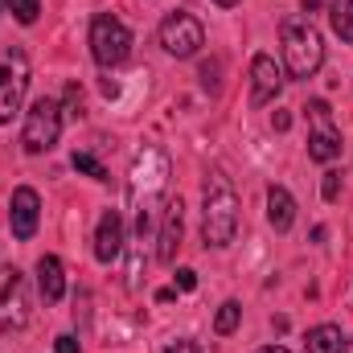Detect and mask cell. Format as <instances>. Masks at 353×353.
I'll list each match as a JSON object with an SVG mask.
<instances>
[{
  "label": "cell",
  "instance_id": "cell-1",
  "mask_svg": "<svg viewBox=\"0 0 353 353\" xmlns=\"http://www.w3.org/2000/svg\"><path fill=\"white\" fill-rule=\"evenodd\" d=\"M201 234L210 247H230L239 234V193L226 173L205 176V201H201Z\"/></svg>",
  "mask_w": 353,
  "mask_h": 353
},
{
  "label": "cell",
  "instance_id": "cell-2",
  "mask_svg": "<svg viewBox=\"0 0 353 353\" xmlns=\"http://www.w3.org/2000/svg\"><path fill=\"white\" fill-rule=\"evenodd\" d=\"M279 37H283L288 74L292 79H312L321 70V62H325V37L312 29V21L308 17H283Z\"/></svg>",
  "mask_w": 353,
  "mask_h": 353
},
{
  "label": "cell",
  "instance_id": "cell-3",
  "mask_svg": "<svg viewBox=\"0 0 353 353\" xmlns=\"http://www.w3.org/2000/svg\"><path fill=\"white\" fill-rule=\"evenodd\" d=\"M58 136H62V103L50 99V94H41V99L29 107V115H25L21 148H25L29 157H41V152H50V148L58 144Z\"/></svg>",
  "mask_w": 353,
  "mask_h": 353
},
{
  "label": "cell",
  "instance_id": "cell-4",
  "mask_svg": "<svg viewBox=\"0 0 353 353\" xmlns=\"http://www.w3.org/2000/svg\"><path fill=\"white\" fill-rule=\"evenodd\" d=\"M90 54H94V62L103 70L123 66L128 54H132V29L119 17H111V12H99L90 21Z\"/></svg>",
  "mask_w": 353,
  "mask_h": 353
},
{
  "label": "cell",
  "instance_id": "cell-5",
  "mask_svg": "<svg viewBox=\"0 0 353 353\" xmlns=\"http://www.w3.org/2000/svg\"><path fill=\"white\" fill-rule=\"evenodd\" d=\"M29 90V58L21 46H4L0 50V123H8Z\"/></svg>",
  "mask_w": 353,
  "mask_h": 353
},
{
  "label": "cell",
  "instance_id": "cell-6",
  "mask_svg": "<svg viewBox=\"0 0 353 353\" xmlns=\"http://www.w3.org/2000/svg\"><path fill=\"white\" fill-rule=\"evenodd\" d=\"M304 111H308V123H312V132H308V157L316 165H333L341 157V128L333 123L329 103L325 99H312Z\"/></svg>",
  "mask_w": 353,
  "mask_h": 353
},
{
  "label": "cell",
  "instance_id": "cell-7",
  "mask_svg": "<svg viewBox=\"0 0 353 353\" xmlns=\"http://www.w3.org/2000/svg\"><path fill=\"white\" fill-rule=\"evenodd\" d=\"M161 46L173 58H193L205 46V29H201V21L193 12H169L161 21Z\"/></svg>",
  "mask_w": 353,
  "mask_h": 353
},
{
  "label": "cell",
  "instance_id": "cell-8",
  "mask_svg": "<svg viewBox=\"0 0 353 353\" xmlns=\"http://www.w3.org/2000/svg\"><path fill=\"white\" fill-rule=\"evenodd\" d=\"M29 321V300H25V275L17 267H0V329H21Z\"/></svg>",
  "mask_w": 353,
  "mask_h": 353
},
{
  "label": "cell",
  "instance_id": "cell-9",
  "mask_svg": "<svg viewBox=\"0 0 353 353\" xmlns=\"http://www.w3.org/2000/svg\"><path fill=\"white\" fill-rule=\"evenodd\" d=\"M37 214H41L37 189L21 185V189L12 193V210H8V226H12V239H17V243H29V239L37 234Z\"/></svg>",
  "mask_w": 353,
  "mask_h": 353
},
{
  "label": "cell",
  "instance_id": "cell-10",
  "mask_svg": "<svg viewBox=\"0 0 353 353\" xmlns=\"http://www.w3.org/2000/svg\"><path fill=\"white\" fill-rule=\"evenodd\" d=\"M279 90H283V70L275 66L271 54H255L251 58V107H267Z\"/></svg>",
  "mask_w": 353,
  "mask_h": 353
},
{
  "label": "cell",
  "instance_id": "cell-11",
  "mask_svg": "<svg viewBox=\"0 0 353 353\" xmlns=\"http://www.w3.org/2000/svg\"><path fill=\"white\" fill-rule=\"evenodd\" d=\"M181 230H185V205H181V197H169L165 201V222H161V234H157V259L161 263H173L176 259Z\"/></svg>",
  "mask_w": 353,
  "mask_h": 353
},
{
  "label": "cell",
  "instance_id": "cell-12",
  "mask_svg": "<svg viewBox=\"0 0 353 353\" xmlns=\"http://www.w3.org/2000/svg\"><path fill=\"white\" fill-rule=\"evenodd\" d=\"M123 251V218L115 210H107L99 218V230H94V259L99 263H115Z\"/></svg>",
  "mask_w": 353,
  "mask_h": 353
},
{
  "label": "cell",
  "instance_id": "cell-13",
  "mask_svg": "<svg viewBox=\"0 0 353 353\" xmlns=\"http://www.w3.org/2000/svg\"><path fill=\"white\" fill-rule=\"evenodd\" d=\"M37 288H41L46 304H58L66 296V271H62V259L58 255H41L37 259Z\"/></svg>",
  "mask_w": 353,
  "mask_h": 353
},
{
  "label": "cell",
  "instance_id": "cell-14",
  "mask_svg": "<svg viewBox=\"0 0 353 353\" xmlns=\"http://www.w3.org/2000/svg\"><path fill=\"white\" fill-rule=\"evenodd\" d=\"M267 222L283 234V230H292V222H296V197L283 189V185H271L267 189Z\"/></svg>",
  "mask_w": 353,
  "mask_h": 353
},
{
  "label": "cell",
  "instance_id": "cell-15",
  "mask_svg": "<svg viewBox=\"0 0 353 353\" xmlns=\"http://www.w3.org/2000/svg\"><path fill=\"white\" fill-rule=\"evenodd\" d=\"M304 345H308V353H345V337L337 325H316V329H308Z\"/></svg>",
  "mask_w": 353,
  "mask_h": 353
},
{
  "label": "cell",
  "instance_id": "cell-16",
  "mask_svg": "<svg viewBox=\"0 0 353 353\" xmlns=\"http://www.w3.org/2000/svg\"><path fill=\"white\" fill-rule=\"evenodd\" d=\"M329 25L345 46H353V0H329Z\"/></svg>",
  "mask_w": 353,
  "mask_h": 353
},
{
  "label": "cell",
  "instance_id": "cell-17",
  "mask_svg": "<svg viewBox=\"0 0 353 353\" xmlns=\"http://www.w3.org/2000/svg\"><path fill=\"white\" fill-rule=\"evenodd\" d=\"M239 316H243V304H239V300H226V304L218 308V316H214V333H218V337H230V333L239 329Z\"/></svg>",
  "mask_w": 353,
  "mask_h": 353
},
{
  "label": "cell",
  "instance_id": "cell-18",
  "mask_svg": "<svg viewBox=\"0 0 353 353\" xmlns=\"http://www.w3.org/2000/svg\"><path fill=\"white\" fill-rule=\"evenodd\" d=\"M70 165H74V169H79V173L94 176V181H111V173H107V169H103V161H94V157H90V152H74V157H70Z\"/></svg>",
  "mask_w": 353,
  "mask_h": 353
},
{
  "label": "cell",
  "instance_id": "cell-19",
  "mask_svg": "<svg viewBox=\"0 0 353 353\" xmlns=\"http://www.w3.org/2000/svg\"><path fill=\"white\" fill-rule=\"evenodd\" d=\"M8 8H12V17H17L21 25H33L37 12H41V0H8Z\"/></svg>",
  "mask_w": 353,
  "mask_h": 353
},
{
  "label": "cell",
  "instance_id": "cell-20",
  "mask_svg": "<svg viewBox=\"0 0 353 353\" xmlns=\"http://www.w3.org/2000/svg\"><path fill=\"white\" fill-rule=\"evenodd\" d=\"M321 197H325V201H337V197H341V173H337V169L325 173V181H321Z\"/></svg>",
  "mask_w": 353,
  "mask_h": 353
},
{
  "label": "cell",
  "instance_id": "cell-21",
  "mask_svg": "<svg viewBox=\"0 0 353 353\" xmlns=\"http://www.w3.org/2000/svg\"><path fill=\"white\" fill-rule=\"evenodd\" d=\"M176 288H181V292H193V288H197V271L181 267V271H176Z\"/></svg>",
  "mask_w": 353,
  "mask_h": 353
},
{
  "label": "cell",
  "instance_id": "cell-22",
  "mask_svg": "<svg viewBox=\"0 0 353 353\" xmlns=\"http://www.w3.org/2000/svg\"><path fill=\"white\" fill-rule=\"evenodd\" d=\"M79 107H83V94H79V87H66V111H70V115H79Z\"/></svg>",
  "mask_w": 353,
  "mask_h": 353
},
{
  "label": "cell",
  "instance_id": "cell-23",
  "mask_svg": "<svg viewBox=\"0 0 353 353\" xmlns=\"http://www.w3.org/2000/svg\"><path fill=\"white\" fill-rule=\"evenodd\" d=\"M54 345H58V353H79V337H70V333H62V337H58Z\"/></svg>",
  "mask_w": 353,
  "mask_h": 353
},
{
  "label": "cell",
  "instance_id": "cell-24",
  "mask_svg": "<svg viewBox=\"0 0 353 353\" xmlns=\"http://www.w3.org/2000/svg\"><path fill=\"white\" fill-rule=\"evenodd\" d=\"M169 353H201V345H197V341H173Z\"/></svg>",
  "mask_w": 353,
  "mask_h": 353
},
{
  "label": "cell",
  "instance_id": "cell-25",
  "mask_svg": "<svg viewBox=\"0 0 353 353\" xmlns=\"http://www.w3.org/2000/svg\"><path fill=\"white\" fill-rule=\"evenodd\" d=\"M255 353H288L283 345H263V350H255Z\"/></svg>",
  "mask_w": 353,
  "mask_h": 353
},
{
  "label": "cell",
  "instance_id": "cell-26",
  "mask_svg": "<svg viewBox=\"0 0 353 353\" xmlns=\"http://www.w3.org/2000/svg\"><path fill=\"white\" fill-rule=\"evenodd\" d=\"M300 4H304L308 12H316V8H321V0H300Z\"/></svg>",
  "mask_w": 353,
  "mask_h": 353
},
{
  "label": "cell",
  "instance_id": "cell-27",
  "mask_svg": "<svg viewBox=\"0 0 353 353\" xmlns=\"http://www.w3.org/2000/svg\"><path fill=\"white\" fill-rule=\"evenodd\" d=\"M214 4H222V8H234V4H239V0H214Z\"/></svg>",
  "mask_w": 353,
  "mask_h": 353
},
{
  "label": "cell",
  "instance_id": "cell-28",
  "mask_svg": "<svg viewBox=\"0 0 353 353\" xmlns=\"http://www.w3.org/2000/svg\"><path fill=\"white\" fill-rule=\"evenodd\" d=\"M0 12H8V0H0Z\"/></svg>",
  "mask_w": 353,
  "mask_h": 353
},
{
  "label": "cell",
  "instance_id": "cell-29",
  "mask_svg": "<svg viewBox=\"0 0 353 353\" xmlns=\"http://www.w3.org/2000/svg\"><path fill=\"white\" fill-rule=\"evenodd\" d=\"M350 353H353V341H350Z\"/></svg>",
  "mask_w": 353,
  "mask_h": 353
}]
</instances>
